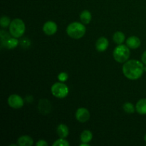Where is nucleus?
Instances as JSON below:
<instances>
[{"label":"nucleus","mask_w":146,"mask_h":146,"mask_svg":"<svg viewBox=\"0 0 146 146\" xmlns=\"http://www.w3.org/2000/svg\"><path fill=\"white\" fill-rule=\"evenodd\" d=\"M144 71L143 62L138 60L131 59L125 62L123 66V73L130 80H137L142 76Z\"/></svg>","instance_id":"obj_1"},{"label":"nucleus","mask_w":146,"mask_h":146,"mask_svg":"<svg viewBox=\"0 0 146 146\" xmlns=\"http://www.w3.org/2000/svg\"><path fill=\"white\" fill-rule=\"evenodd\" d=\"M86 29L83 24L79 22H73L66 28V33L71 38L79 39L86 34Z\"/></svg>","instance_id":"obj_2"},{"label":"nucleus","mask_w":146,"mask_h":146,"mask_svg":"<svg viewBox=\"0 0 146 146\" xmlns=\"http://www.w3.org/2000/svg\"><path fill=\"white\" fill-rule=\"evenodd\" d=\"M128 46L120 44L116 46L113 52V58L117 62L125 63L128 61L130 57V49Z\"/></svg>","instance_id":"obj_3"},{"label":"nucleus","mask_w":146,"mask_h":146,"mask_svg":"<svg viewBox=\"0 0 146 146\" xmlns=\"http://www.w3.org/2000/svg\"><path fill=\"white\" fill-rule=\"evenodd\" d=\"M25 24L20 19H14L11 21L9 25L10 34L15 38H19L22 36L23 34L25 32Z\"/></svg>","instance_id":"obj_4"},{"label":"nucleus","mask_w":146,"mask_h":146,"mask_svg":"<svg viewBox=\"0 0 146 146\" xmlns=\"http://www.w3.org/2000/svg\"><path fill=\"white\" fill-rule=\"evenodd\" d=\"M51 94L58 98H64L67 96L68 94V88L63 82L55 83L51 86Z\"/></svg>","instance_id":"obj_5"},{"label":"nucleus","mask_w":146,"mask_h":146,"mask_svg":"<svg viewBox=\"0 0 146 146\" xmlns=\"http://www.w3.org/2000/svg\"><path fill=\"white\" fill-rule=\"evenodd\" d=\"M8 104L10 107L15 109L22 108L24 106V101L22 98L17 94H12L8 98Z\"/></svg>","instance_id":"obj_6"},{"label":"nucleus","mask_w":146,"mask_h":146,"mask_svg":"<svg viewBox=\"0 0 146 146\" xmlns=\"http://www.w3.org/2000/svg\"><path fill=\"white\" fill-rule=\"evenodd\" d=\"M91 114L88 109L85 108H80L76 112V118L80 123H85L89 120Z\"/></svg>","instance_id":"obj_7"},{"label":"nucleus","mask_w":146,"mask_h":146,"mask_svg":"<svg viewBox=\"0 0 146 146\" xmlns=\"http://www.w3.org/2000/svg\"><path fill=\"white\" fill-rule=\"evenodd\" d=\"M58 27L57 24L52 21H48L46 22L43 26V31L46 35H54L57 31Z\"/></svg>","instance_id":"obj_8"},{"label":"nucleus","mask_w":146,"mask_h":146,"mask_svg":"<svg viewBox=\"0 0 146 146\" xmlns=\"http://www.w3.org/2000/svg\"><path fill=\"white\" fill-rule=\"evenodd\" d=\"M108 44H109L108 40L106 37H100L96 43V48L98 51L103 52L107 49V48L108 47Z\"/></svg>","instance_id":"obj_9"},{"label":"nucleus","mask_w":146,"mask_h":146,"mask_svg":"<svg viewBox=\"0 0 146 146\" xmlns=\"http://www.w3.org/2000/svg\"><path fill=\"white\" fill-rule=\"evenodd\" d=\"M38 108L40 112L42 113H48L50 112V111H51V105L48 100L42 99L40 100L39 103H38Z\"/></svg>","instance_id":"obj_10"},{"label":"nucleus","mask_w":146,"mask_h":146,"mask_svg":"<svg viewBox=\"0 0 146 146\" xmlns=\"http://www.w3.org/2000/svg\"><path fill=\"white\" fill-rule=\"evenodd\" d=\"M126 45L132 49H135L141 46V40L138 37L132 36L126 40Z\"/></svg>","instance_id":"obj_11"},{"label":"nucleus","mask_w":146,"mask_h":146,"mask_svg":"<svg viewBox=\"0 0 146 146\" xmlns=\"http://www.w3.org/2000/svg\"><path fill=\"white\" fill-rule=\"evenodd\" d=\"M56 132L59 138H66L68 135V133H69L68 128L67 127V125H64V124L58 125V126L57 127Z\"/></svg>","instance_id":"obj_12"},{"label":"nucleus","mask_w":146,"mask_h":146,"mask_svg":"<svg viewBox=\"0 0 146 146\" xmlns=\"http://www.w3.org/2000/svg\"><path fill=\"white\" fill-rule=\"evenodd\" d=\"M17 143L19 146H31L34 143V141L29 135H22L19 138Z\"/></svg>","instance_id":"obj_13"},{"label":"nucleus","mask_w":146,"mask_h":146,"mask_svg":"<svg viewBox=\"0 0 146 146\" xmlns=\"http://www.w3.org/2000/svg\"><path fill=\"white\" fill-rule=\"evenodd\" d=\"M135 110L137 112L141 115H145L146 114V98L139 100L137 102L135 106Z\"/></svg>","instance_id":"obj_14"},{"label":"nucleus","mask_w":146,"mask_h":146,"mask_svg":"<svg viewBox=\"0 0 146 146\" xmlns=\"http://www.w3.org/2000/svg\"><path fill=\"white\" fill-rule=\"evenodd\" d=\"M91 14L89 11L88 10H84L80 14V19L83 24H88L91 22Z\"/></svg>","instance_id":"obj_15"},{"label":"nucleus","mask_w":146,"mask_h":146,"mask_svg":"<svg viewBox=\"0 0 146 146\" xmlns=\"http://www.w3.org/2000/svg\"><path fill=\"white\" fill-rule=\"evenodd\" d=\"M2 44H4V46L8 49H13L17 46V45L19 44V41L15 37L14 38H9Z\"/></svg>","instance_id":"obj_16"},{"label":"nucleus","mask_w":146,"mask_h":146,"mask_svg":"<svg viewBox=\"0 0 146 146\" xmlns=\"http://www.w3.org/2000/svg\"><path fill=\"white\" fill-rule=\"evenodd\" d=\"M113 39L114 42H115V44H118V45L122 44L125 41V34L123 32H121V31H116V32L113 34Z\"/></svg>","instance_id":"obj_17"},{"label":"nucleus","mask_w":146,"mask_h":146,"mask_svg":"<svg viewBox=\"0 0 146 146\" xmlns=\"http://www.w3.org/2000/svg\"><path fill=\"white\" fill-rule=\"evenodd\" d=\"M93 138V134L88 130H85L81 134V141L82 143H88L91 141Z\"/></svg>","instance_id":"obj_18"},{"label":"nucleus","mask_w":146,"mask_h":146,"mask_svg":"<svg viewBox=\"0 0 146 146\" xmlns=\"http://www.w3.org/2000/svg\"><path fill=\"white\" fill-rule=\"evenodd\" d=\"M124 111L126 112L127 113H133L135 112V108L131 103H125L123 106Z\"/></svg>","instance_id":"obj_19"},{"label":"nucleus","mask_w":146,"mask_h":146,"mask_svg":"<svg viewBox=\"0 0 146 146\" xmlns=\"http://www.w3.org/2000/svg\"><path fill=\"white\" fill-rule=\"evenodd\" d=\"M10 24H11V20L6 16H3L0 19V24L2 28H7V27H9Z\"/></svg>","instance_id":"obj_20"},{"label":"nucleus","mask_w":146,"mask_h":146,"mask_svg":"<svg viewBox=\"0 0 146 146\" xmlns=\"http://www.w3.org/2000/svg\"><path fill=\"white\" fill-rule=\"evenodd\" d=\"M53 145L54 146H69L70 143L66 141V140L64 139V138H60V139L57 140V141H56L54 143Z\"/></svg>","instance_id":"obj_21"},{"label":"nucleus","mask_w":146,"mask_h":146,"mask_svg":"<svg viewBox=\"0 0 146 146\" xmlns=\"http://www.w3.org/2000/svg\"><path fill=\"white\" fill-rule=\"evenodd\" d=\"M68 78V76L66 73L65 72H61L58 74V78L61 82H65V81H67Z\"/></svg>","instance_id":"obj_22"},{"label":"nucleus","mask_w":146,"mask_h":146,"mask_svg":"<svg viewBox=\"0 0 146 146\" xmlns=\"http://www.w3.org/2000/svg\"><path fill=\"white\" fill-rule=\"evenodd\" d=\"M36 145V146H48V143L44 140H39Z\"/></svg>","instance_id":"obj_23"},{"label":"nucleus","mask_w":146,"mask_h":146,"mask_svg":"<svg viewBox=\"0 0 146 146\" xmlns=\"http://www.w3.org/2000/svg\"><path fill=\"white\" fill-rule=\"evenodd\" d=\"M141 61H142V62L144 64L146 65V51H144V53L143 54L142 57H141Z\"/></svg>","instance_id":"obj_24"},{"label":"nucleus","mask_w":146,"mask_h":146,"mask_svg":"<svg viewBox=\"0 0 146 146\" xmlns=\"http://www.w3.org/2000/svg\"><path fill=\"white\" fill-rule=\"evenodd\" d=\"M81 146H89V144L86 143H82L81 144H80Z\"/></svg>","instance_id":"obj_25"},{"label":"nucleus","mask_w":146,"mask_h":146,"mask_svg":"<svg viewBox=\"0 0 146 146\" xmlns=\"http://www.w3.org/2000/svg\"><path fill=\"white\" fill-rule=\"evenodd\" d=\"M144 140H145V141L146 142V134L145 135V136H144Z\"/></svg>","instance_id":"obj_26"},{"label":"nucleus","mask_w":146,"mask_h":146,"mask_svg":"<svg viewBox=\"0 0 146 146\" xmlns=\"http://www.w3.org/2000/svg\"><path fill=\"white\" fill-rule=\"evenodd\" d=\"M17 145H15V144H11V145H10L9 146H16Z\"/></svg>","instance_id":"obj_27"}]
</instances>
